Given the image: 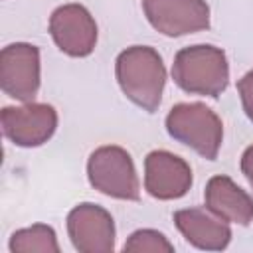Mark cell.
I'll use <instances>...</instances> for the list:
<instances>
[{
	"label": "cell",
	"instance_id": "cell-1",
	"mask_svg": "<svg viewBox=\"0 0 253 253\" xmlns=\"http://www.w3.org/2000/svg\"><path fill=\"white\" fill-rule=\"evenodd\" d=\"M115 75L121 91L146 113H154L160 105L166 69L154 47L132 45L117 55Z\"/></svg>",
	"mask_w": 253,
	"mask_h": 253
},
{
	"label": "cell",
	"instance_id": "cell-2",
	"mask_svg": "<svg viewBox=\"0 0 253 253\" xmlns=\"http://www.w3.org/2000/svg\"><path fill=\"white\" fill-rule=\"evenodd\" d=\"M174 83L190 93L217 99L229 83V65L223 49L215 45H190L176 53Z\"/></svg>",
	"mask_w": 253,
	"mask_h": 253
},
{
	"label": "cell",
	"instance_id": "cell-3",
	"mask_svg": "<svg viewBox=\"0 0 253 253\" xmlns=\"http://www.w3.org/2000/svg\"><path fill=\"white\" fill-rule=\"evenodd\" d=\"M166 132L206 160H215L223 140V123L204 103H178L164 119Z\"/></svg>",
	"mask_w": 253,
	"mask_h": 253
},
{
	"label": "cell",
	"instance_id": "cell-4",
	"mask_svg": "<svg viewBox=\"0 0 253 253\" xmlns=\"http://www.w3.org/2000/svg\"><path fill=\"white\" fill-rule=\"evenodd\" d=\"M87 178L91 186L117 200L136 202L140 198V184L132 156L115 144L99 146L87 160Z\"/></svg>",
	"mask_w": 253,
	"mask_h": 253
},
{
	"label": "cell",
	"instance_id": "cell-5",
	"mask_svg": "<svg viewBox=\"0 0 253 253\" xmlns=\"http://www.w3.org/2000/svg\"><path fill=\"white\" fill-rule=\"evenodd\" d=\"M4 136L22 148L45 144L57 128V111L47 103H26L4 107L0 113Z\"/></svg>",
	"mask_w": 253,
	"mask_h": 253
},
{
	"label": "cell",
	"instance_id": "cell-6",
	"mask_svg": "<svg viewBox=\"0 0 253 253\" xmlns=\"http://www.w3.org/2000/svg\"><path fill=\"white\" fill-rule=\"evenodd\" d=\"M0 87L18 101L32 103L40 89V49L16 42L0 51Z\"/></svg>",
	"mask_w": 253,
	"mask_h": 253
},
{
	"label": "cell",
	"instance_id": "cell-7",
	"mask_svg": "<svg viewBox=\"0 0 253 253\" xmlns=\"http://www.w3.org/2000/svg\"><path fill=\"white\" fill-rule=\"evenodd\" d=\"M142 10L148 24L170 38L210 28V6L206 0H142Z\"/></svg>",
	"mask_w": 253,
	"mask_h": 253
},
{
	"label": "cell",
	"instance_id": "cell-8",
	"mask_svg": "<svg viewBox=\"0 0 253 253\" xmlns=\"http://www.w3.org/2000/svg\"><path fill=\"white\" fill-rule=\"evenodd\" d=\"M55 45L69 57H87L97 45V22L81 4H63L49 18Z\"/></svg>",
	"mask_w": 253,
	"mask_h": 253
},
{
	"label": "cell",
	"instance_id": "cell-9",
	"mask_svg": "<svg viewBox=\"0 0 253 253\" xmlns=\"http://www.w3.org/2000/svg\"><path fill=\"white\" fill-rule=\"evenodd\" d=\"M67 233L79 253H111L115 249V221L97 204H77L67 213Z\"/></svg>",
	"mask_w": 253,
	"mask_h": 253
},
{
	"label": "cell",
	"instance_id": "cell-10",
	"mask_svg": "<svg viewBox=\"0 0 253 253\" xmlns=\"http://www.w3.org/2000/svg\"><path fill=\"white\" fill-rule=\"evenodd\" d=\"M192 188L190 164L168 150H152L144 158V190L156 200H178Z\"/></svg>",
	"mask_w": 253,
	"mask_h": 253
},
{
	"label": "cell",
	"instance_id": "cell-11",
	"mask_svg": "<svg viewBox=\"0 0 253 253\" xmlns=\"http://www.w3.org/2000/svg\"><path fill=\"white\" fill-rule=\"evenodd\" d=\"M174 223L184 239L204 251H221L231 241L227 221L217 217L208 208H186L174 213Z\"/></svg>",
	"mask_w": 253,
	"mask_h": 253
},
{
	"label": "cell",
	"instance_id": "cell-12",
	"mask_svg": "<svg viewBox=\"0 0 253 253\" xmlns=\"http://www.w3.org/2000/svg\"><path fill=\"white\" fill-rule=\"evenodd\" d=\"M204 202L210 211L227 223L249 225L253 221V198L229 176H213L204 190Z\"/></svg>",
	"mask_w": 253,
	"mask_h": 253
},
{
	"label": "cell",
	"instance_id": "cell-13",
	"mask_svg": "<svg viewBox=\"0 0 253 253\" xmlns=\"http://www.w3.org/2000/svg\"><path fill=\"white\" fill-rule=\"evenodd\" d=\"M12 253H59V243L53 227L45 223H36L12 233L8 243Z\"/></svg>",
	"mask_w": 253,
	"mask_h": 253
},
{
	"label": "cell",
	"instance_id": "cell-14",
	"mask_svg": "<svg viewBox=\"0 0 253 253\" xmlns=\"http://www.w3.org/2000/svg\"><path fill=\"white\" fill-rule=\"evenodd\" d=\"M123 251H136V253H144V251H150V253L158 251L160 253V251H166V253H172L174 245L166 239L164 233H160L156 229H138L125 241Z\"/></svg>",
	"mask_w": 253,
	"mask_h": 253
},
{
	"label": "cell",
	"instance_id": "cell-15",
	"mask_svg": "<svg viewBox=\"0 0 253 253\" xmlns=\"http://www.w3.org/2000/svg\"><path fill=\"white\" fill-rule=\"evenodd\" d=\"M237 91H239V97H241L243 111H245L247 119L253 123V69L247 71V73L237 81Z\"/></svg>",
	"mask_w": 253,
	"mask_h": 253
},
{
	"label": "cell",
	"instance_id": "cell-16",
	"mask_svg": "<svg viewBox=\"0 0 253 253\" xmlns=\"http://www.w3.org/2000/svg\"><path fill=\"white\" fill-rule=\"evenodd\" d=\"M241 174L247 178V182L253 186V144L247 146L241 154Z\"/></svg>",
	"mask_w": 253,
	"mask_h": 253
}]
</instances>
